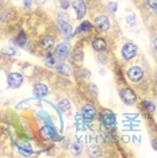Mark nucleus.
I'll list each match as a JSON object with an SVG mask.
<instances>
[{"label":"nucleus","instance_id":"obj_1","mask_svg":"<svg viewBox=\"0 0 157 158\" xmlns=\"http://www.w3.org/2000/svg\"><path fill=\"white\" fill-rule=\"evenodd\" d=\"M99 119H100L102 123L106 126L107 130L115 131V128H117V118H115V115H114V112H111L110 110H104L100 114Z\"/></svg>","mask_w":157,"mask_h":158},{"label":"nucleus","instance_id":"obj_2","mask_svg":"<svg viewBox=\"0 0 157 158\" xmlns=\"http://www.w3.org/2000/svg\"><path fill=\"white\" fill-rule=\"evenodd\" d=\"M119 96H121V99H122V102L125 104H127V106H131V104L135 103V100H137V95H135V92L131 88H123L122 91L119 92Z\"/></svg>","mask_w":157,"mask_h":158},{"label":"nucleus","instance_id":"obj_3","mask_svg":"<svg viewBox=\"0 0 157 158\" xmlns=\"http://www.w3.org/2000/svg\"><path fill=\"white\" fill-rule=\"evenodd\" d=\"M41 132H42V135H44V136H46V138H52L53 141H61V139H62V136H61V135L57 134L56 128L53 127V124H52V123L45 124L44 127H42Z\"/></svg>","mask_w":157,"mask_h":158},{"label":"nucleus","instance_id":"obj_4","mask_svg":"<svg viewBox=\"0 0 157 158\" xmlns=\"http://www.w3.org/2000/svg\"><path fill=\"white\" fill-rule=\"evenodd\" d=\"M95 27L99 33H106L110 28V19L106 15H99L95 19Z\"/></svg>","mask_w":157,"mask_h":158},{"label":"nucleus","instance_id":"obj_5","mask_svg":"<svg viewBox=\"0 0 157 158\" xmlns=\"http://www.w3.org/2000/svg\"><path fill=\"white\" fill-rule=\"evenodd\" d=\"M7 82H8V87L10 88H19L20 85L23 84V76L20 73H16V72H14V73H10L8 77H7Z\"/></svg>","mask_w":157,"mask_h":158},{"label":"nucleus","instance_id":"obj_6","mask_svg":"<svg viewBox=\"0 0 157 158\" xmlns=\"http://www.w3.org/2000/svg\"><path fill=\"white\" fill-rule=\"evenodd\" d=\"M81 115H83V119H84L85 123H91L96 116L95 107L92 106V104H85L83 107V111H81Z\"/></svg>","mask_w":157,"mask_h":158},{"label":"nucleus","instance_id":"obj_7","mask_svg":"<svg viewBox=\"0 0 157 158\" xmlns=\"http://www.w3.org/2000/svg\"><path fill=\"white\" fill-rule=\"evenodd\" d=\"M137 52H138V49L134 44H126V45H123L121 54H122L125 60H131L133 57L137 56Z\"/></svg>","mask_w":157,"mask_h":158},{"label":"nucleus","instance_id":"obj_8","mask_svg":"<svg viewBox=\"0 0 157 158\" xmlns=\"http://www.w3.org/2000/svg\"><path fill=\"white\" fill-rule=\"evenodd\" d=\"M69 56V45L62 42V44H58L54 49V57L60 60H65Z\"/></svg>","mask_w":157,"mask_h":158},{"label":"nucleus","instance_id":"obj_9","mask_svg":"<svg viewBox=\"0 0 157 158\" xmlns=\"http://www.w3.org/2000/svg\"><path fill=\"white\" fill-rule=\"evenodd\" d=\"M72 6H73L74 12H76V18L77 19H83L85 12H87V7H85L84 0H73Z\"/></svg>","mask_w":157,"mask_h":158},{"label":"nucleus","instance_id":"obj_10","mask_svg":"<svg viewBox=\"0 0 157 158\" xmlns=\"http://www.w3.org/2000/svg\"><path fill=\"white\" fill-rule=\"evenodd\" d=\"M127 77H129L133 82H138V81H141L142 77H144V70H142L140 66H133L127 70Z\"/></svg>","mask_w":157,"mask_h":158},{"label":"nucleus","instance_id":"obj_11","mask_svg":"<svg viewBox=\"0 0 157 158\" xmlns=\"http://www.w3.org/2000/svg\"><path fill=\"white\" fill-rule=\"evenodd\" d=\"M49 92V88L48 85L45 84H35L34 85V89H33V93H34V98L35 99H44Z\"/></svg>","mask_w":157,"mask_h":158},{"label":"nucleus","instance_id":"obj_12","mask_svg":"<svg viewBox=\"0 0 157 158\" xmlns=\"http://www.w3.org/2000/svg\"><path fill=\"white\" fill-rule=\"evenodd\" d=\"M92 48H94V50H96V52H104L107 49V44L103 38L96 37V38H94V41H92Z\"/></svg>","mask_w":157,"mask_h":158},{"label":"nucleus","instance_id":"obj_13","mask_svg":"<svg viewBox=\"0 0 157 158\" xmlns=\"http://www.w3.org/2000/svg\"><path fill=\"white\" fill-rule=\"evenodd\" d=\"M58 24H60V27H61L64 37L66 39H69L70 35H72V27H70V24L68 22H65V20H61V19H58Z\"/></svg>","mask_w":157,"mask_h":158},{"label":"nucleus","instance_id":"obj_14","mask_svg":"<svg viewBox=\"0 0 157 158\" xmlns=\"http://www.w3.org/2000/svg\"><path fill=\"white\" fill-rule=\"evenodd\" d=\"M56 69L58 72L60 74H62V76H70L72 74V69H70L69 65H66V64H58V65H56Z\"/></svg>","mask_w":157,"mask_h":158},{"label":"nucleus","instance_id":"obj_15","mask_svg":"<svg viewBox=\"0 0 157 158\" xmlns=\"http://www.w3.org/2000/svg\"><path fill=\"white\" fill-rule=\"evenodd\" d=\"M41 46H42V49H45V50L52 49L53 46H54V38L53 37H44L41 39Z\"/></svg>","mask_w":157,"mask_h":158},{"label":"nucleus","instance_id":"obj_16","mask_svg":"<svg viewBox=\"0 0 157 158\" xmlns=\"http://www.w3.org/2000/svg\"><path fill=\"white\" fill-rule=\"evenodd\" d=\"M14 44L18 45V46H20V48H24L27 44V37H26V34H24V31H20L19 35H18V38L14 39Z\"/></svg>","mask_w":157,"mask_h":158},{"label":"nucleus","instance_id":"obj_17","mask_svg":"<svg viewBox=\"0 0 157 158\" xmlns=\"http://www.w3.org/2000/svg\"><path fill=\"white\" fill-rule=\"evenodd\" d=\"M83 50H80V49H77L76 52L73 53V56H72V62L74 64V65H78V64H81L83 62Z\"/></svg>","mask_w":157,"mask_h":158},{"label":"nucleus","instance_id":"obj_18","mask_svg":"<svg viewBox=\"0 0 157 158\" xmlns=\"http://www.w3.org/2000/svg\"><path fill=\"white\" fill-rule=\"evenodd\" d=\"M18 149H19V152L22 154H24V156L33 154V149H31V146L28 145V143H19V145H18Z\"/></svg>","mask_w":157,"mask_h":158},{"label":"nucleus","instance_id":"obj_19","mask_svg":"<svg viewBox=\"0 0 157 158\" xmlns=\"http://www.w3.org/2000/svg\"><path fill=\"white\" fill-rule=\"evenodd\" d=\"M91 27H92V24L88 22V20H85V22H83L76 28V31H74V34H78V33H83V31H90L91 30Z\"/></svg>","mask_w":157,"mask_h":158},{"label":"nucleus","instance_id":"obj_20","mask_svg":"<svg viewBox=\"0 0 157 158\" xmlns=\"http://www.w3.org/2000/svg\"><path fill=\"white\" fill-rule=\"evenodd\" d=\"M58 110L62 111V112H66V111L70 110V103L68 102L66 99H62L58 102Z\"/></svg>","mask_w":157,"mask_h":158},{"label":"nucleus","instance_id":"obj_21","mask_svg":"<svg viewBox=\"0 0 157 158\" xmlns=\"http://www.w3.org/2000/svg\"><path fill=\"white\" fill-rule=\"evenodd\" d=\"M84 126V119L81 114H76V128L77 130H81Z\"/></svg>","mask_w":157,"mask_h":158},{"label":"nucleus","instance_id":"obj_22","mask_svg":"<svg viewBox=\"0 0 157 158\" xmlns=\"http://www.w3.org/2000/svg\"><path fill=\"white\" fill-rule=\"evenodd\" d=\"M45 64L48 66H56V57H54V54H48V57L45 58Z\"/></svg>","mask_w":157,"mask_h":158},{"label":"nucleus","instance_id":"obj_23","mask_svg":"<svg viewBox=\"0 0 157 158\" xmlns=\"http://www.w3.org/2000/svg\"><path fill=\"white\" fill-rule=\"evenodd\" d=\"M142 106H145L151 112H155V110H156L155 104H153L152 102H148V100H144V102H142Z\"/></svg>","mask_w":157,"mask_h":158},{"label":"nucleus","instance_id":"obj_24","mask_svg":"<svg viewBox=\"0 0 157 158\" xmlns=\"http://www.w3.org/2000/svg\"><path fill=\"white\" fill-rule=\"evenodd\" d=\"M38 115H39V116H41L45 122H46V123H52V119L49 118V114H48V112H45V111H39Z\"/></svg>","mask_w":157,"mask_h":158},{"label":"nucleus","instance_id":"obj_25","mask_svg":"<svg viewBox=\"0 0 157 158\" xmlns=\"http://www.w3.org/2000/svg\"><path fill=\"white\" fill-rule=\"evenodd\" d=\"M148 2V4L152 7V10L155 11V14L157 15V0H146Z\"/></svg>","mask_w":157,"mask_h":158},{"label":"nucleus","instance_id":"obj_26","mask_svg":"<svg viewBox=\"0 0 157 158\" xmlns=\"http://www.w3.org/2000/svg\"><path fill=\"white\" fill-rule=\"evenodd\" d=\"M88 89L92 92V96H98V89H96V87L94 84H90L88 85Z\"/></svg>","mask_w":157,"mask_h":158},{"label":"nucleus","instance_id":"obj_27","mask_svg":"<svg viewBox=\"0 0 157 158\" xmlns=\"http://www.w3.org/2000/svg\"><path fill=\"white\" fill-rule=\"evenodd\" d=\"M2 53H4V54H10V56H15L16 54V52L15 50H12V49H4V50H2Z\"/></svg>","mask_w":157,"mask_h":158},{"label":"nucleus","instance_id":"obj_28","mask_svg":"<svg viewBox=\"0 0 157 158\" xmlns=\"http://www.w3.org/2000/svg\"><path fill=\"white\" fill-rule=\"evenodd\" d=\"M72 152H73L74 156H77V154L81 152V150H80V146H78V145H73V146H72Z\"/></svg>","mask_w":157,"mask_h":158},{"label":"nucleus","instance_id":"obj_29","mask_svg":"<svg viewBox=\"0 0 157 158\" xmlns=\"http://www.w3.org/2000/svg\"><path fill=\"white\" fill-rule=\"evenodd\" d=\"M68 7H69V2H68V0H61V8L66 10Z\"/></svg>","mask_w":157,"mask_h":158},{"label":"nucleus","instance_id":"obj_30","mask_svg":"<svg viewBox=\"0 0 157 158\" xmlns=\"http://www.w3.org/2000/svg\"><path fill=\"white\" fill-rule=\"evenodd\" d=\"M127 23H129V24H134V23H135V20H134V16H131V15H129V16H127Z\"/></svg>","mask_w":157,"mask_h":158},{"label":"nucleus","instance_id":"obj_31","mask_svg":"<svg viewBox=\"0 0 157 158\" xmlns=\"http://www.w3.org/2000/svg\"><path fill=\"white\" fill-rule=\"evenodd\" d=\"M23 4H24V8H30L31 0H23Z\"/></svg>","mask_w":157,"mask_h":158},{"label":"nucleus","instance_id":"obj_32","mask_svg":"<svg viewBox=\"0 0 157 158\" xmlns=\"http://www.w3.org/2000/svg\"><path fill=\"white\" fill-rule=\"evenodd\" d=\"M110 10H111L112 12H117V3H111V4H110Z\"/></svg>","mask_w":157,"mask_h":158},{"label":"nucleus","instance_id":"obj_33","mask_svg":"<svg viewBox=\"0 0 157 158\" xmlns=\"http://www.w3.org/2000/svg\"><path fill=\"white\" fill-rule=\"evenodd\" d=\"M91 74V72L90 70H87V69H83V77H88Z\"/></svg>","mask_w":157,"mask_h":158},{"label":"nucleus","instance_id":"obj_34","mask_svg":"<svg viewBox=\"0 0 157 158\" xmlns=\"http://www.w3.org/2000/svg\"><path fill=\"white\" fill-rule=\"evenodd\" d=\"M152 147H153L155 150H157V138H155V139L152 141Z\"/></svg>","mask_w":157,"mask_h":158},{"label":"nucleus","instance_id":"obj_35","mask_svg":"<svg viewBox=\"0 0 157 158\" xmlns=\"http://www.w3.org/2000/svg\"><path fill=\"white\" fill-rule=\"evenodd\" d=\"M153 46H155V49L157 50V38L155 39V41H153Z\"/></svg>","mask_w":157,"mask_h":158},{"label":"nucleus","instance_id":"obj_36","mask_svg":"<svg viewBox=\"0 0 157 158\" xmlns=\"http://www.w3.org/2000/svg\"><path fill=\"white\" fill-rule=\"evenodd\" d=\"M35 2H37V3H39V4H44V3L46 2V0H35Z\"/></svg>","mask_w":157,"mask_h":158},{"label":"nucleus","instance_id":"obj_37","mask_svg":"<svg viewBox=\"0 0 157 158\" xmlns=\"http://www.w3.org/2000/svg\"><path fill=\"white\" fill-rule=\"evenodd\" d=\"M155 81H156V84H157V74H156V77H155Z\"/></svg>","mask_w":157,"mask_h":158},{"label":"nucleus","instance_id":"obj_38","mask_svg":"<svg viewBox=\"0 0 157 158\" xmlns=\"http://www.w3.org/2000/svg\"><path fill=\"white\" fill-rule=\"evenodd\" d=\"M60 2H61V0H60Z\"/></svg>","mask_w":157,"mask_h":158}]
</instances>
